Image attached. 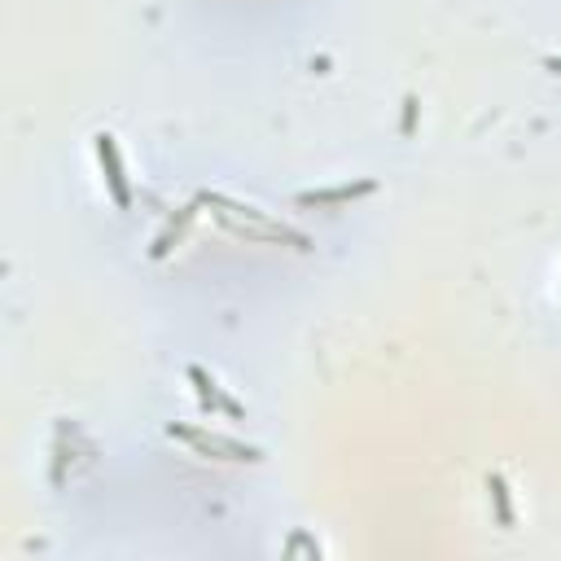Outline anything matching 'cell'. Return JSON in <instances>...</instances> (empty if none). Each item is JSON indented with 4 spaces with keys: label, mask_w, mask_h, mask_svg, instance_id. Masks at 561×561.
I'll list each match as a JSON object with an SVG mask.
<instances>
[{
    "label": "cell",
    "mask_w": 561,
    "mask_h": 561,
    "mask_svg": "<svg viewBox=\"0 0 561 561\" xmlns=\"http://www.w3.org/2000/svg\"><path fill=\"white\" fill-rule=\"evenodd\" d=\"M206 206H220V215L228 224L237 228V233H246V237H259V242H294V246H307V237H299V233H290L285 224H272L263 211H255V206H242V202H228V198H220V193H206L202 198Z\"/></svg>",
    "instance_id": "1"
},
{
    "label": "cell",
    "mask_w": 561,
    "mask_h": 561,
    "mask_svg": "<svg viewBox=\"0 0 561 561\" xmlns=\"http://www.w3.org/2000/svg\"><path fill=\"white\" fill-rule=\"evenodd\" d=\"M171 439H185L189 448H198L206 456H215V461H233V465H242V461H263V452L259 448H246V443H237V439H224V434H206V430H189V426H167Z\"/></svg>",
    "instance_id": "2"
},
{
    "label": "cell",
    "mask_w": 561,
    "mask_h": 561,
    "mask_svg": "<svg viewBox=\"0 0 561 561\" xmlns=\"http://www.w3.org/2000/svg\"><path fill=\"white\" fill-rule=\"evenodd\" d=\"M97 158H101V171H106L114 206L128 211L132 206V185H128V171H123V158H119V141H114L110 132H97Z\"/></svg>",
    "instance_id": "3"
},
{
    "label": "cell",
    "mask_w": 561,
    "mask_h": 561,
    "mask_svg": "<svg viewBox=\"0 0 561 561\" xmlns=\"http://www.w3.org/2000/svg\"><path fill=\"white\" fill-rule=\"evenodd\" d=\"M377 185L373 180H360V185H334V189H312V193H299V206H338V202H356V198H369Z\"/></svg>",
    "instance_id": "4"
},
{
    "label": "cell",
    "mask_w": 561,
    "mask_h": 561,
    "mask_svg": "<svg viewBox=\"0 0 561 561\" xmlns=\"http://www.w3.org/2000/svg\"><path fill=\"white\" fill-rule=\"evenodd\" d=\"M189 382L198 386V395H202V404H215V408H224V412H233V417H242V404L237 399H228L220 386L206 377V369H198V364H189Z\"/></svg>",
    "instance_id": "5"
},
{
    "label": "cell",
    "mask_w": 561,
    "mask_h": 561,
    "mask_svg": "<svg viewBox=\"0 0 561 561\" xmlns=\"http://www.w3.org/2000/svg\"><path fill=\"white\" fill-rule=\"evenodd\" d=\"M487 491H491V505H496V522L500 526H513V505H509V483L500 474L487 478Z\"/></svg>",
    "instance_id": "6"
},
{
    "label": "cell",
    "mask_w": 561,
    "mask_h": 561,
    "mask_svg": "<svg viewBox=\"0 0 561 561\" xmlns=\"http://www.w3.org/2000/svg\"><path fill=\"white\" fill-rule=\"evenodd\" d=\"M544 66H548V71H557V75H561V57H548Z\"/></svg>",
    "instance_id": "7"
}]
</instances>
